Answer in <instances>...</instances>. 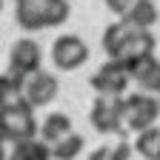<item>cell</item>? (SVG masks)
<instances>
[{
  "label": "cell",
  "instance_id": "cell-23",
  "mask_svg": "<svg viewBox=\"0 0 160 160\" xmlns=\"http://www.w3.org/2000/svg\"><path fill=\"white\" fill-rule=\"evenodd\" d=\"M157 106H160V97H157Z\"/></svg>",
  "mask_w": 160,
  "mask_h": 160
},
{
  "label": "cell",
  "instance_id": "cell-17",
  "mask_svg": "<svg viewBox=\"0 0 160 160\" xmlns=\"http://www.w3.org/2000/svg\"><path fill=\"white\" fill-rule=\"evenodd\" d=\"M134 3V0H106V9H112L114 14H120V17H123L126 14V9Z\"/></svg>",
  "mask_w": 160,
  "mask_h": 160
},
{
  "label": "cell",
  "instance_id": "cell-24",
  "mask_svg": "<svg viewBox=\"0 0 160 160\" xmlns=\"http://www.w3.org/2000/svg\"><path fill=\"white\" fill-rule=\"evenodd\" d=\"M14 3H17V0H14Z\"/></svg>",
  "mask_w": 160,
  "mask_h": 160
},
{
  "label": "cell",
  "instance_id": "cell-4",
  "mask_svg": "<svg viewBox=\"0 0 160 160\" xmlns=\"http://www.w3.org/2000/svg\"><path fill=\"white\" fill-rule=\"evenodd\" d=\"M0 117H3V134L6 140H23V137H34L37 132V120H34V106L23 97L20 103L0 109Z\"/></svg>",
  "mask_w": 160,
  "mask_h": 160
},
{
  "label": "cell",
  "instance_id": "cell-12",
  "mask_svg": "<svg viewBox=\"0 0 160 160\" xmlns=\"http://www.w3.org/2000/svg\"><path fill=\"white\" fill-rule=\"evenodd\" d=\"M40 6V17H43V26L46 29H54V26H63L69 14H72V6L69 0H37Z\"/></svg>",
  "mask_w": 160,
  "mask_h": 160
},
{
  "label": "cell",
  "instance_id": "cell-14",
  "mask_svg": "<svg viewBox=\"0 0 160 160\" xmlns=\"http://www.w3.org/2000/svg\"><path fill=\"white\" fill-rule=\"evenodd\" d=\"M20 100H23V77L14 74V72L0 74V109L14 106Z\"/></svg>",
  "mask_w": 160,
  "mask_h": 160
},
{
  "label": "cell",
  "instance_id": "cell-2",
  "mask_svg": "<svg viewBox=\"0 0 160 160\" xmlns=\"http://www.w3.org/2000/svg\"><path fill=\"white\" fill-rule=\"evenodd\" d=\"M120 112H123V126L126 132H143L149 126H154V120L160 117V106L149 92H134L120 97Z\"/></svg>",
  "mask_w": 160,
  "mask_h": 160
},
{
  "label": "cell",
  "instance_id": "cell-3",
  "mask_svg": "<svg viewBox=\"0 0 160 160\" xmlns=\"http://www.w3.org/2000/svg\"><path fill=\"white\" fill-rule=\"evenodd\" d=\"M120 97L123 94H97L94 103H92V112H89V120L94 132L100 134H126V126H123V112H120Z\"/></svg>",
  "mask_w": 160,
  "mask_h": 160
},
{
  "label": "cell",
  "instance_id": "cell-13",
  "mask_svg": "<svg viewBox=\"0 0 160 160\" xmlns=\"http://www.w3.org/2000/svg\"><path fill=\"white\" fill-rule=\"evenodd\" d=\"M37 129H40V137H43L46 143H54V140H60L63 134L72 132V117L63 114V112H52Z\"/></svg>",
  "mask_w": 160,
  "mask_h": 160
},
{
  "label": "cell",
  "instance_id": "cell-6",
  "mask_svg": "<svg viewBox=\"0 0 160 160\" xmlns=\"http://www.w3.org/2000/svg\"><path fill=\"white\" fill-rule=\"evenodd\" d=\"M129 72H126V66L120 63V60H106L103 66H100L94 74H92V89L97 92V94H112V97H117V94H126V86H129Z\"/></svg>",
  "mask_w": 160,
  "mask_h": 160
},
{
  "label": "cell",
  "instance_id": "cell-7",
  "mask_svg": "<svg viewBox=\"0 0 160 160\" xmlns=\"http://www.w3.org/2000/svg\"><path fill=\"white\" fill-rule=\"evenodd\" d=\"M57 92H60V83H57V77L52 72L37 69V72L23 77V97L32 106H49L57 97Z\"/></svg>",
  "mask_w": 160,
  "mask_h": 160
},
{
  "label": "cell",
  "instance_id": "cell-22",
  "mask_svg": "<svg viewBox=\"0 0 160 160\" xmlns=\"http://www.w3.org/2000/svg\"><path fill=\"white\" fill-rule=\"evenodd\" d=\"M0 12H3V0H0Z\"/></svg>",
  "mask_w": 160,
  "mask_h": 160
},
{
  "label": "cell",
  "instance_id": "cell-10",
  "mask_svg": "<svg viewBox=\"0 0 160 160\" xmlns=\"http://www.w3.org/2000/svg\"><path fill=\"white\" fill-rule=\"evenodd\" d=\"M49 157H52V146L46 140L23 137L12 143V160H49Z\"/></svg>",
  "mask_w": 160,
  "mask_h": 160
},
{
  "label": "cell",
  "instance_id": "cell-15",
  "mask_svg": "<svg viewBox=\"0 0 160 160\" xmlns=\"http://www.w3.org/2000/svg\"><path fill=\"white\" fill-rule=\"evenodd\" d=\"M132 149L146 160H160V129L149 126L143 132H137V140H134Z\"/></svg>",
  "mask_w": 160,
  "mask_h": 160
},
{
  "label": "cell",
  "instance_id": "cell-18",
  "mask_svg": "<svg viewBox=\"0 0 160 160\" xmlns=\"http://www.w3.org/2000/svg\"><path fill=\"white\" fill-rule=\"evenodd\" d=\"M132 154H134V149L123 140V143H117V146H114V157H112V160H129Z\"/></svg>",
  "mask_w": 160,
  "mask_h": 160
},
{
  "label": "cell",
  "instance_id": "cell-20",
  "mask_svg": "<svg viewBox=\"0 0 160 160\" xmlns=\"http://www.w3.org/2000/svg\"><path fill=\"white\" fill-rule=\"evenodd\" d=\"M0 140L6 143V134H3V117H0Z\"/></svg>",
  "mask_w": 160,
  "mask_h": 160
},
{
  "label": "cell",
  "instance_id": "cell-8",
  "mask_svg": "<svg viewBox=\"0 0 160 160\" xmlns=\"http://www.w3.org/2000/svg\"><path fill=\"white\" fill-rule=\"evenodd\" d=\"M40 63H43V49L32 37H20L17 43H12V49H9V72L26 77V74L37 72Z\"/></svg>",
  "mask_w": 160,
  "mask_h": 160
},
{
  "label": "cell",
  "instance_id": "cell-1",
  "mask_svg": "<svg viewBox=\"0 0 160 160\" xmlns=\"http://www.w3.org/2000/svg\"><path fill=\"white\" fill-rule=\"evenodd\" d=\"M100 43H103L106 57L126 63V60H132V57H137V54L154 52L157 40H154L152 29H137V26L126 23V20H117V23H112V26L103 29Z\"/></svg>",
  "mask_w": 160,
  "mask_h": 160
},
{
  "label": "cell",
  "instance_id": "cell-11",
  "mask_svg": "<svg viewBox=\"0 0 160 160\" xmlns=\"http://www.w3.org/2000/svg\"><path fill=\"white\" fill-rule=\"evenodd\" d=\"M14 20H17V26L23 29V32H40V29H46L43 26V17H40L37 0H17Z\"/></svg>",
  "mask_w": 160,
  "mask_h": 160
},
{
  "label": "cell",
  "instance_id": "cell-16",
  "mask_svg": "<svg viewBox=\"0 0 160 160\" xmlns=\"http://www.w3.org/2000/svg\"><path fill=\"white\" fill-rule=\"evenodd\" d=\"M83 134H74V132H69V134H63L60 140H54L52 143V157H57V160H72V157H77L80 152H83Z\"/></svg>",
  "mask_w": 160,
  "mask_h": 160
},
{
  "label": "cell",
  "instance_id": "cell-5",
  "mask_svg": "<svg viewBox=\"0 0 160 160\" xmlns=\"http://www.w3.org/2000/svg\"><path fill=\"white\" fill-rule=\"evenodd\" d=\"M52 60H54V66L60 72H74L89 60V46L77 34H63L52 46Z\"/></svg>",
  "mask_w": 160,
  "mask_h": 160
},
{
  "label": "cell",
  "instance_id": "cell-9",
  "mask_svg": "<svg viewBox=\"0 0 160 160\" xmlns=\"http://www.w3.org/2000/svg\"><path fill=\"white\" fill-rule=\"evenodd\" d=\"M157 3L154 0H134V3L126 9V14H123V20L126 23H132V26H137V29H152L154 23H157Z\"/></svg>",
  "mask_w": 160,
  "mask_h": 160
},
{
  "label": "cell",
  "instance_id": "cell-21",
  "mask_svg": "<svg viewBox=\"0 0 160 160\" xmlns=\"http://www.w3.org/2000/svg\"><path fill=\"white\" fill-rule=\"evenodd\" d=\"M0 160H6V149H3V140H0Z\"/></svg>",
  "mask_w": 160,
  "mask_h": 160
},
{
  "label": "cell",
  "instance_id": "cell-19",
  "mask_svg": "<svg viewBox=\"0 0 160 160\" xmlns=\"http://www.w3.org/2000/svg\"><path fill=\"white\" fill-rule=\"evenodd\" d=\"M89 157H92V160H112V157H114V149H112V146H100V149L92 152Z\"/></svg>",
  "mask_w": 160,
  "mask_h": 160
}]
</instances>
